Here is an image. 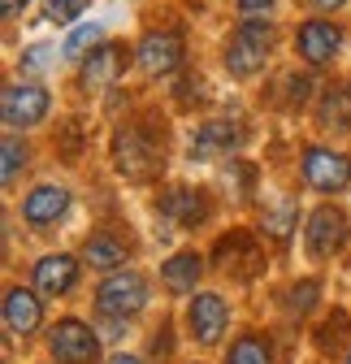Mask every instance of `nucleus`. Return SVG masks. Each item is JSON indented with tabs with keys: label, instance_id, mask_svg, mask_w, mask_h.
<instances>
[{
	"label": "nucleus",
	"instance_id": "obj_11",
	"mask_svg": "<svg viewBox=\"0 0 351 364\" xmlns=\"http://www.w3.org/2000/svg\"><path fill=\"white\" fill-rule=\"evenodd\" d=\"M187 326H191V338L195 343H217L226 334V326H230V308H226V299L222 295H212V291H204V295H195L191 299V308H187Z\"/></svg>",
	"mask_w": 351,
	"mask_h": 364
},
{
	"label": "nucleus",
	"instance_id": "obj_28",
	"mask_svg": "<svg viewBox=\"0 0 351 364\" xmlns=\"http://www.w3.org/2000/svg\"><path fill=\"white\" fill-rule=\"evenodd\" d=\"M0 9H5V18H18L26 9V0H0Z\"/></svg>",
	"mask_w": 351,
	"mask_h": 364
},
{
	"label": "nucleus",
	"instance_id": "obj_18",
	"mask_svg": "<svg viewBox=\"0 0 351 364\" xmlns=\"http://www.w3.org/2000/svg\"><path fill=\"white\" fill-rule=\"evenodd\" d=\"M317 122L321 126H338V130H351V87H330L321 105H317Z\"/></svg>",
	"mask_w": 351,
	"mask_h": 364
},
{
	"label": "nucleus",
	"instance_id": "obj_32",
	"mask_svg": "<svg viewBox=\"0 0 351 364\" xmlns=\"http://www.w3.org/2000/svg\"><path fill=\"white\" fill-rule=\"evenodd\" d=\"M347 364H351V355H347Z\"/></svg>",
	"mask_w": 351,
	"mask_h": 364
},
{
	"label": "nucleus",
	"instance_id": "obj_21",
	"mask_svg": "<svg viewBox=\"0 0 351 364\" xmlns=\"http://www.w3.org/2000/svg\"><path fill=\"white\" fill-rule=\"evenodd\" d=\"M226 364H274V351H269V343L260 334H243V338H234Z\"/></svg>",
	"mask_w": 351,
	"mask_h": 364
},
{
	"label": "nucleus",
	"instance_id": "obj_26",
	"mask_svg": "<svg viewBox=\"0 0 351 364\" xmlns=\"http://www.w3.org/2000/svg\"><path fill=\"white\" fill-rule=\"evenodd\" d=\"M286 87H291V91H286L291 100H308V91H313V78H286Z\"/></svg>",
	"mask_w": 351,
	"mask_h": 364
},
{
	"label": "nucleus",
	"instance_id": "obj_10",
	"mask_svg": "<svg viewBox=\"0 0 351 364\" xmlns=\"http://www.w3.org/2000/svg\"><path fill=\"white\" fill-rule=\"evenodd\" d=\"M295 48L308 65H330L338 57V48H342V31L334 22H325V18H308L295 35Z\"/></svg>",
	"mask_w": 351,
	"mask_h": 364
},
{
	"label": "nucleus",
	"instance_id": "obj_15",
	"mask_svg": "<svg viewBox=\"0 0 351 364\" xmlns=\"http://www.w3.org/2000/svg\"><path fill=\"white\" fill-rule=\"evenodd\" d=\"M122 65H126V53L117 48V43H100V48H92V57L82 61V87L87 91H100V87H113L117 82V74H122Z\"/></svg>",
	"mask_w": 351,
	"mask_h": 364
},
{
	"label": "nucleus",
	"instance_id": "obj_25",
	"mask_svg": "<svg viewBox=\"0 0 351 364\" xmlns=\"http://www.w3.org/2000/svg\"><path fill=\"white\" fill-rule=\"evenodd\" d=\"M317 291H321V287H317L313 278H308V282H295V287H291V299H286V304H291L295 312H308V308L317 304Z\"/></svg>",
	"mask_w": 351,
	"mask_h": 364
},
{
	"label": "nucleus",
	"instance_id": "obj_2",
	"mask_svg": "<svg viewBox=\"0 0 351 364\" xmlns=\"http://www.w3.org/2000/svg\"><path fill=\"white\" fill-rule=\"evenodd\" d=\"M269 48H274V26H269V18H243L239 31L226 43V70L234 78H252V74L265 70Z\"/></svg>",
	"mask_w": 351,
	"mask_h": 364
},
{
	"label": "nucleus",
	"instance_id": "obj_27",
	"mask_svg": "<svg viewBox=\"0 0 351 364\" xmlns=\"http://www.w3.org/2000/svg\"><path fill=\"white\" fill-rule=\"evenodd\" d=\"M269 5H274V0H239V9H243L247 18H256V14H265Z\"/></svg>",
	"mask_w": 351,
	"mask_h": 364
},
{
	"label": "nucleus",
	"instance_id": "obj_30",
	"mask_svg": "<svg viewBox=\"0 0 351 364\" xmlns=\"http://www.w3.org/2000/svg\"><path fill=\"white\" fill-rule=\"evenodd\" d=\"M313 5H317V9H342L347 0H313Z\"/></svg>",
	"mask_w": 351,
	"mask_h": 364
},
{
	"label": "nucleus",
	"instance_id": "obj_23",
	"mask_svg": "<svg viewBox=\"0 0 351 364\" xmlns=\"http://www.w3.org/2000/svg\"><path fill=\"white\" fill-rule=\"evenodd\" d=\"M96 39H100V26H96V22H92V26H78V31H74V35L65 39V48H61V53H65L70 61H74V57H87L82 48H92Z\"/></svg>",
	"mask_w": 351,
	"mask_h": 364
},
{
	"label": "nucleus",
	"instance_id": "obj_29",
	"mask_svg": "<svg viewBox=\"0 0 351 364\" xmlns=\"http://www.w3.org/2000/svg\"><path fill=\"white\" fill-rule=\"evenodd\" d=\"M43 53H48V48H43V43H35L31 57H26V65H43Z\"/></svg>",
	"mask_w": 351,
	"mask_h": 364
},
{
	"label": "nucleus",
	"instance_id": "obj_24",
	"mask_svg": "<svg viewBox=\"0 0 351 364\" xmlns=\"http://www.w3.org/2000/svg\"><path fill=\"white\" fill-rule=\"evenodd\" d=\"M18 169H26V148L9 134V139H5V165H0V178L14 182V178H18Z\"/></svg>",
	"mask_w": 351,
	"mask_h": 364
},
{
	"label": "nucleus",
	"instance_id": "obj_9",
	"mask_svg": "<svg viewBox=\"0 0 351 364\" xmlns=\"http://www.w3.org/2000/svg\"><path fill=\"white\" fill-rule=\"evenodd\" d=\"M303 239H308V252L317 260L334 256L342 247V239H347V217H342V208H334V204L313 208L308 213V225H303Z\"/></svg>",
	"mask_w": 351,
	"mask_h": 364
},
{
	"label": "nucleus",
	"instance_id": "obj_16",
	"mask_svg": "<svg viewBox=\"0 0 351 364\" xmlns=\"http://www.w3.org/2000/svg\"><path fill=\"white\" fill-rule=\"evenodd\" d=\"M39 316H43V308H39V295H31V291H22V287H14L9 295H5V330L9 334H35L39 330Z\"/></svg>",
	"mask_w": 351,
	"mask_h": 364
},
{
	"label": "nucleus",
	"instance_id": "obj_19",
	"mask_svg": "<svg viewBox=\"0 0 351 364\" xmlns=\"http://www.w3.org/2000/svg\"><path fill=\"white\" fill-rule=\"evenodd\" d=\"M82 260L92 264V269H117L126 260V243L113 239V235H92L87 247H82Z\"/></svg>",
	"mask_w": 351,
	"mask_h": 364
},
{
	"label": "nucleus",
	"instance_id": "obj_12",
	"mask_svg": "<svg viewBox=\"0 0 351 364\" xmlns=\"http://www.w3.org/2000/svg\"><path fill=\"white\" fill-rule=\"evenodd\" d=\"M208 213H212V204H208V196L195 191V187H173V191L161 196V217H169L173 225H183V230L208 221Z\"/></svg>",
	"mask_w": 351,
	"mask_h": 364
},
{
	"label": "nucleus",
	"instance_id": "obj_13",
	"mask_svg": "<svg viewBox=\"0 0 351 364\" xmlns=\"http://www.w3.org/2000/svg\"><path fill=\"white\" fill-rule=\"evenodd\" d=\"M65 208H70V191L65 187H53V182H43V187H35L26 200H22V217L31 221V225H57L61 217H65Z\"/></svg>",
	"mask_w": 351,
	"mask_h": 364
},
{
	"label": "nucleus",
	"instance_id": "obj_20",
	"mask_svg": "<svg viewBox=\"0 0 351 364\" xmlns=\"http://www.w3.org/2000/svg\"><path fill=\"white\" fill-rule=\"evenodd\" d=\"M295 221H299V208H295V200H278V204L265 213V235H269L274 243H286Z\"/></svg>",
	"mask_w": 351,
	"mask_h": 364
},
{
	"label": "nucleus",
	"instance_id": "obj_4",
	"mask_svg": "<svg viewBox=\"0 0 351 364\" xmlns=\"http://www.w3.org/2000/svg\"><path fill=\"white\" fill-rule=\"evenodd\" d=\"M299 173H303V182H308L313 191L330 196V191H342L351 182V156H342L334 148H308L303 161H299Z\"/></svg>",
	"mask_w": 351,
	"mask_h": 364
},
{
	"label": "nucleus",
	"instance_id": "obj_14",
	"mask_svg": "<svg viewBox=\"0 0 351 364\" xmlns=\"http://www.w3.org/2000/svg\"><path fill=\"white\" fill-rule=\"evenodd\" d=\"M74 282H78V260L65 252L43 256L35 264V291L39 295H65V291H74Z\"/></svg>",
	"mask_w": 351,
	"mask_h": 364
},
{
	"label": "nucleus",
	"instance_id": "obj_6",
	"mask_svg": "<svg viewBox=\"0 0 351 364\" xmlns=\"http://www.w3.org/2000/svg\"><path fill=\"white\" fill-rule=\"evenodd\" d=\"M135 61L148 78H165L183 65V35L178 31H152L139 39V48H135Z\"/></svg>",
	"mask_w": 351,
	"mask_h": 364
},
{
	"label": "nucleus",
	"instance_id": "obj_31",
	"mask_svg": "<svg viewBox=\"0 0 351 364\" xmlns=\"http://www.w3.org/2000/svg\"><path fill=\"white\" fill-rule=\"evenodd\" d=\"M109 364H144V360H139V355H113Z\"/></svg>",
	"mask_w": 351,
	"mask_h": 364
},
{
	"label": "nucleus",
	"instance_id": "obj_3",
	"mask_svg": "<svg viewBox=\"0 0 351 364\" xmlns=\"http://www.w3.org/2000/svg\"><path fill=\"white\" fill-rule=\"evenodd\" d=\"M96 308L104 316H113V321H130L135 312L148 308V278L135 273V269L113 273V278H104L100 291H96Z\"/></svg>",
	"mask_w": 351,
	"mask_h": 364
},
{
	"label": "nucleus",
	"instance_id": "obj_1",
	"mask_svg": "<svg viewBox=\"0 0 351 364\" xmlns=\"http://www.w3.org/2000/svg\"><path fill=\"white\" fill-rule=\"evenodd\" d=\"M113 165L130 182H148V178H156L165 169V148L144 126H122L113 134Z\"/></svg>",
	"mask_w": 351,
	"mask_h": 364
},
{
	"label": "nucleus",
	"instance_id": "obj_7",
	"mask_svg": "<svg viewBox=\"0 0 351 364\" xmlns=\"http://www.w3.org/2000/svg\"><path fill=\"white\" fill-rule=\"evenodd\" d=\"M53 355L61 364H96L100 360V338L87 330L82 321H74V316H65V321L53 326Z\"/></svg>",
	"mask_w": 351,
	"mask_h": 364
},
{
	"label": "nucleus",
	"instance_id": "obj_17",
	"mask_svg": "<svg viewBox=\"0 0 351 364\" xmlns=\"http://www.w3.org/2000/svg\"><path fill=\"white\" fill-rule=\"evenodd\" d=\"M200 273H204V256H195V252H178L173 260H165L161 282H165L173 295H191L195 282H200Z\"/></svg>",
	"mask_w": 351,
	"mask_h": 364
},
{
	"label": "nucleus",
	"instance_id": "obj_8",
	"mask_svg": "<svg viewBox=\"0 0 351 364\" xmlns=\"http://www.w3.org/2000/svg\"><path fill=\"white\" fill-rule=\"evenodd\" d=\"M247 139V130L230 117H217V122H204L195 130V139H191V161H217V156H230L239 152Z\"/></svg>",
	"mask_w": 351,
	"mask_h": 364
},
{
	"label": "nucleus",
	"instance_id": "obj_5",
	"mask_svg": "<svg viewBox=\"0 0 351 364\" xmlns=\"http://www.w3.org/2000/svg\"><path fill=\"white\" fill-rule=\"evenodd\" d=\"M48 91L39 82H14L5 87V96H0V113H5V126L9 130H26V126H39L48 117Z\"/></svg>",
	"mask_w": 351,
	"mask_h": 364
},
{
	"label": "nucleus",
	"instance_id": "obj_22",
	"mask_svg": "<svg viewBox=\"0 0 351 364\" xmlns=\"http://www.w3.org/2000/svg\"><path fill=\"white\" fill-rule=\"evenodd\" d=\"M87 5H92V0H43V18L57 22V26H70L74 18H82Z\"/></svg>",
	"mask_w": 351,
	"mask_h": 364
}]
</instances>
